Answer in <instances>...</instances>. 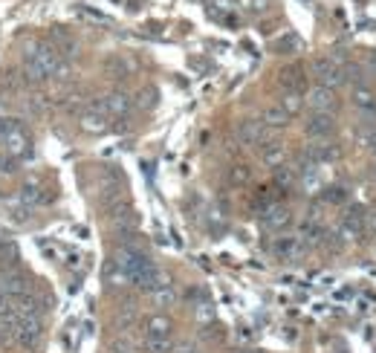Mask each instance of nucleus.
<instances>
[{"label":"nucleus","instance_id":"1","mask_svg":"<svg viewBox=\"0 0 376 353\" xmlns=\"http://www.w3.org/2000/svg\"><path fill=\"white\" fill-rule=\"evenodd\" d=\"M61 64V55L52 44H32L23 55V69L30 81H49L55 78V69Z\"/></svg>","mask_w":376,"mask_h":353},{"label":"nucleus","instance_id":"2","mask_svg":"<svg viewBox=\"0 0 376 353\" xmlns=\"http://www.w3.org/2000/svg\"><path fill=\"white\" fill-rule=\"evenodd\" d=\"M313 76L318 78V84H324V87H330V90H336L339 84L347 81L344 67L333 58V55H324V58H316L313 61Z\"/></svg>","mask_w":376,"mask_h":353},{"label":"nucleus","instance_id":"3","mask_svg":"<svg viewBox=\"0 0 376 353\" xmlns=\"http://www.w3.org/2000/svg\"><path fill=\"white\" fill-rule=\"evenodd\" d=\"M93 107H99L102 113H107L110 119H124V116L131 113V107H133V98H131L128 93L116 90V93H107L102 102H96Z\"/></svg>","mask_w":376,"mask_h":353},{"label":"nucleus","instance_id":"4","mask_svg":"<svg viewBox=\"0 0 376 353\" xmlns=\"http://www.w3.org/2000/svg\"><path fill=\"white\" fill-rule=\"evenodd\" d=\"M304 105H310L313 113H333L336 110V93L324 84H316V87L304 90Z\"/></svg>","mask_w":376,"mask_h":353},{"label":"nucleus","instance_id":"5","mask_svg":"<svg viewBox=\"0 0 376 353\" xmlns=\"http://www.w3.org/2000/svg\"><path fill=\"white\" fill-rule=\"evenodd\" d=\"M238 139L243 145L263 148V145H269V128L261 119H246V122H241V128H238Z\"/></svg>","mask_w":376,"mask_h":353},{"label":"nucleus","instance_id":"6","mask_svg":"<svg viewBox=\"0 0 376 353\" xmlns=\"http://www.w3.org/2000/svg\"><path fill=\"white\" fill-rule=\"evenodd\" d=\"M41 336H44V324L41 319H18V328H15V336H12V342L21 345V347H35L41 342Z\"/></svg>","mask_w":376,"mask_h":353},{"label":"nucleus","instance_id":"7","mask_svg":"<svg viewBox=\"0 0 376 353\" xmlns=\"http://www.w3.org/2000/svg\"><path fill=\"white\" fill-rule=\"evenodd\" d=\"M3 148H6V157L12 160H26L32 153V142H30V136H26V131L21 128V125L15 122V128L9 131V136L3 139Z\"/></svg>","mask_w":376,"mask_h":353},{"label":"nucleus","instance_id":"8","mask_svg":"<svg viewBox=\"0 0 376 353\" xmlns=\"http://www.w3.org/2000/svg\"><path fill=\"white\" fill-rule=\"evenodd\" d=\"M289 223H292V211L284 203H275V206L261 211V226L267 232H284Z\"/></svg>","mask_w":376,"mask_h":353},{"label":"nucleus","instance_id":"9","mask_svg":"<svg viewBox=\"0 0 376 353\" xmlns=\"http://www.w3.org/2000/svg\"><path fill=\"white\" fill-rule=\"evenodd\" d=\"M339 237H344L347 244H356L365 237V217H362V211H347V215H342Z\"/></svg>","mask_w":376,"mask_h":353},{"label":"nucleus","instance_id":"10","mask_svg":"<svg viewBox=\"0 0 376 353\" xmlns=\"http://www.w3.org/2000/svg\"><path fill=\"white\" fill-rule=\"evenodd\" d=\"M304 252H307V246H304V241L298 235H287V237H278V241L272 244V255L281 258V261H296L301 258Z\"/></svg>","mask_w":376,"mask_h":353},{"label":"nucleus","instance_id":"11","mask_svg":"<svg viewBox=\"0 0 376 353\" xmlns=\"http://www.w3.org/2000/svg\"><path fill=\"white\" fill-rule=\"evenodd\" d=\"M304 131L310 139H327L336 131V119H333V113H310V119L304 122Z\"/></svg>","mask_w":376,"mask_h":353},{"label":"nucleus","instance_id":"12","mask_svg":"<svg viewBox=\"0 0 376 353\" xmlns=\"http://www.w3.org/2000/svg\"><path fill=\"white\" fill-rule=\"evenodd\" d=\"M78 128L85 131V133H93V136H99L110 128V116L107 113H102L99 107H87L85 113L78 116Z\"/></svg>","mask_w":376,"mask_h":353},{"label":"nucleus","instance_id":"13","mask_svg":"<svg viewBox=\"0 0 376 353\" xmlns=\"http://www.w3.org/2000/svg\"><path fill=\"white\" fill-rule=\"evenodd\" d=\"M145 339H171V319L168 316H151L145 321Z\"/></svg>","mask_w":376,"mask_h":353},{"label":"nucleus","instance_id":"14","mask_svg":"<svg viewBox=\"0 0 376 353\" xmlns=\"http://www.w3.org/2000/svg\"><path fill=\"white\" fill-rule=\"evenodd\" d=\"M353 105L368 113V116H376V93L371 87H362V84H356L353 87Z\"/></svg>","mask_w":376,"mask_h":353},{"label":"nucleus","instance_id":"15","mask_svg":"<svg viewBox=\"0 0 376 353\" xmlns=\"http://www.w3.org/2000/svg\"><path fill=\"white\" fill-rule=\"evenodd\" d=\"M289 119H292V116H289V113H287L281 105H269L267 110H263V119H261V122L267 125L269 131H278V128H287Z\"/></svg>","mask_w":376,"mask_h":353},{"label":"nucleus","instance_id":"16","mask_svg":"<svg viewBox=\"0 0 376 353\" xmlns=\"http://www.w3.org/2000/svg\"><path fill=\"white\" fill-rule=\"evenodd\" d=\"M281 84H284L287 93H304V69L301 67L281 69Z\"/></svg>","mask_w":376,"mask_h":353},{"label":"nucleus","instance_id":"17","mask_svg":"<svg viewBox=\"0 0 376 353\" xmlns=\"http://www.w3.org/2000/svg\"><path fill=\"white\" fill-rule=\"evenodd\" d=\"M261 157H263V162L272 165V168H278V165H287V151H284V145H281V142H269V145H263Z\"/></svg>","mask_w":376,"mask_h":353},{"label":"nucleus","instance_id":"18","mask_svg":"<svg viewBox=\"0 0 376 353\" xmlns=\"http://www.w3.org/2000/svg\"><path fill=\"white\" fill-rule=\"evenodd\" d=\"M275 189H292L298 182V168H292V165H278L275 168Z\"/></svg>","mask_w":376,"mask_h":353},{"label":"nucleus","instance_id":"19","mask_svg":"<svg viewBox=\"0 0 376 353\" xmlns=\"http://www.w3.org/2000/svg\"><path fill=\"white\" fill-rule=\"evenodd\" d=\"M148 295H151V301H154V307H171L177 301V290H174L171 281H168V284H162V287H157L154 292H148Z\"/></svg>","mask_w":376,"mask_h":353},{"label":"nucleus","instance_id":"20","mask_svg":"<svg viewBox=\"0 0 376 353\" xmlns=\"http://www.w3.org/2000/svg\"><path fill=\"white\" fill-rule=\"evenodd\" d=\"M6 211H9V217L15 220V223H26V217L32 215V211H30V208H26V206L21 203V197H18V194L12 197L9 203H6Z\"/></svg>","mask_w":376,"mask_h":353},{"label":"nucleus","instance_id":"21","mask_svg":"<svg viewBox=\"0 0 376 353\" xmlns=\"http://www.w3.org/2000/svg\"><path fill=\"white\" fill-rule=\"evenodd\" d=\"M278 105H281L289 116H296V113H301V107H304V93H284V98Z\"/></svg>","mask_w":376,"mask_h":353},{"label":"nucleus","instance_id":"22","mask_svg":"<svg viewBox=\"0 0 376 353\" xmlns=\"http://www.w3.org/2000/svg\"><path fill=\"white\" fill-rule=\"evenodd\" d=\"M356 139H359L362 148H368V151L376 153V128H373V125H365V128H359V131H356Z\"/></svg>","mask_w":376,"mask_h":353},{"label":"nucleus","instance_id":"23","mask_svg":"<svg viewBox=\"0 0 376 353\" xmlns=\"http://www.w3.org/2000/svg\"><path fill=\"white\" fill-rule=\"evenodd\" d=\"M322 197H324V203H330V206H342L347 200V189L344 186H327L322 191Z\"/></svg>","mask_w":376,"mask_h":353},{"label":"nucleus","instance_id":"24","mask_svg":"<svg viewBox=\"0 0 376 353\" xmlns=\"http://www.w3.org/2000/svg\"><path fill=\"white\" fill-rule=\"evenodd\" d=\"M145 353H174L171 339H145Z\"/></svg>","mask_w":376,"mask_h":353},{"label":"nucleus","instance_id":"25","mask_svg":"<svg viewBox=\"0 0 376 353\" xmlns=\"http://www.w3.org/2000/svg\"><path fill=\"white\" fill-rule=\"evenodd\" d=\"M249 177H252V171H249L246 165H234L232 171H229V182H232V186H246Z\"/></svg>","mask_w":376,"mask_h":353},{"label":"nucleus","instance_id":"26","mask_svg":"<svg viewBox=\"0 0 376 353\" xmlns=\"http://www.w3.org/2000/svg\"><path fill=\"white\" fill-rule=\"evenodd\" d=\"M154 102H157V90H142V93H139V107H142V110H148V107H154Z\"/></svg>","mask_w":376,"mask_h":353},{"label":"nucleus","instance_id":"27","mask_svg":"<svg viewBox=\"0 0 376 353\" xmlns=\"http://www.w3.org/2000/svg\"><path fill=\"white\" fill-rule=\"evenodd\" d=\"M241 3H243L249 12H267L269 0H241Z\"/></svg>","mask_w":376,"mask_h":353},{"label":"nucleus","instance_id":"28","mask_svg":"<svg viewBox=\"0 0 376 353\" xmlns=\"http://www.w3.org/2000/svg\"><path fill=\"white\" fill-rule=\"evenodd\" d=\"M365 232L376 237V211H368L365 215Z\"/></svg>","mask_w":376,"mask_h":353},{"label":"nucleus","instance_id":"29","mask_svg":"<svg viewBox=\"0 0 376 353\" xmlns=\"http://www.w3.org/2000/svg\"><path fill=\"white\" fill-rule=\"evenodd\" d=\"M110 353H133V350H131V345H128V342H116Z\"/></svg>","mask_w":376,"mask_h":353},{"label":"nucleus","instance_id":"30","mask_svg":"<svg viewBox=\"0 0 376 353\" xmlns=\"http://www.w3.org/2000/svg\"><path fill=\"white\" fill-rule=\"evenodd\" d=\"M177 353H197V347H194V345H183V347H179Z\"/></svg>","mask_w":376,"mask_h":353}]
</instances>
